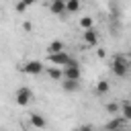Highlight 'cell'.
Returning <instances> with one entry per match:
<instances>
[{"mask_svg":"<svg viewBox=\"0 0 131 131\" xmlns=\"http://www.w3.org/2000/svg\"><path fill=\"white\" fill-rule=\"evenodd\" d=\"M125 123H127V121H125L123 117L119 119V117H115V115H113V119H111V121H108V123L104 125V129H106V131H115V129H123V125H125Z\"/></svg>","mask_w":131,"mask_h":131,"instance_id":"9c48e42d","label":"cell"},{"mask_svg":"<svg viewBox=\"0 0 131 131\" xmlns=\"http://www.w3.org/2000/svg\"><path fill=\"white\" fill-rule=\"evenodd\" d=\"M66 49V45H63V41H59V39H55V41H51L49 45H47V53H57V51H63Z\"/></svg>","mask_w":131,"mask_h":131,"instance_id":"8fae6325","label":"cell"},{"mask_svg":"<svg viewBox=\"0 0 131 131\" xmlns=\"http://www.w3.org/2000/svg\"><path fill=\"white\" fill-rule=\"evenodd\" d=\"M80 27H82V29H90V27H92V18H90V16H82V18H80Z\"/></svg>","mask_w":131,"mask_h":131,"instance_id":"2e32d148","label":"cell"},{"mask_svg":"<svg viewBox=\"0 0 131 131\" xmlns=\"http://www.w3.org/2000/svg\"><path fill=\"white\" fill-rule=\"evenodd\" d=\"M47 74H49V78H53V80H61V70H57V68H49Z\"/></svg>","mask_w":131,"mask_h":131,"instance_id":"9a60e30c","label":"cell"},{"mask_svg":"<svg viewBox=\"0 0 131 131\" xmlns=\"http://www.w3.org/2000/svg\"><path fill=\"white\" fill-rule=\"evenodd\" d=\"M106 111H108L111 115H117V113H119V104H117V102H108V104H106Z\"/></svg>","mask_w":131,"mask_h":131,"instance_id":"e0dca14e","label":"cell"},{"mask_svg":"<svg viewBox=\"0 0 131 131\" xmlns=\"http://www.w3.org/2000/svg\"><path fill=\"white\" fill-rule=\"evenodd\" d=\"M47 59L51 63H57V66H68V61L72 59V55L63 49V51H57V53H47Z\"/></svg>","mask_w":131,"mask_h":131,"instance_id":"3957f363","label":"cell"},{"mask_svg":"<svg viewBox=\"0 0 131 131\" xmlns=\"http://www.w3.org/2000/svg\"><path fill=\"white\" fill-rule=\"evenodd\" d=\"M61 78H66V80H80L82 78L80 66H68V68H63L61 70Z\"/></svg>","mask_w":131,"mask_h":131,"instance_id":"5b68a950","label":"cell"},{"mask_svg":"<svg viewBox=\"0 0 131 131\" xmlns=\"http://www.w3.org/2000/svg\"><path fill=\"white\" fill-rule=\"evenodd\" d=\"M121 117L125 121H131V104H129V100H123V104H121Z\"/></svg>","mask_w":131,"mask_h":131,"instance_id":"7c38bea8","label":"cell"},{"mask_svg":"<svg viewBox=\"0 0 131 131\" xmlns=\"http://www.w3.org/2000/svg\"><path fill=\"white\" fill-rule=\"evenodd\" d=\"M76 131H94V129H92L90 125H80V127H78Z\"/></svg>","mask_w":131,"mask_h":131,"instance_id":"d6986e66","label":"cell"},{"mask_svg":"<svg viewBox=\"0 0 131 131\" xmlns=\"http://www.w3.org/2000/svg\"><path fill=\"white\" fill-rule=\"evenodd\" d=\"M84 41H86V45H98V33L92 27L84 29Z\"/></svg>","mask_w":131,"mask_h":131,"instance_id":"ba28073f","label":"cell"},{"mask_svg":"<svg viewBox=\"0 0 131 131\" xmlns=\"http://www.w3.org/2000/svg\"><path fill=\"white\" fill-rule=\"evenodd\" d=\"M108 88H111V84H108V80H100V82L96 84V88H94V92H96V94H106V92H108Z\"/></svg>","mask_w":131,"mask_h":131,"instance_id":"4fadbf2b","label":"cell"},{"mask_svg":"<svg viewBox=\"0 0 131 131\" xmlns=\"http://www.w3.org/2000/svg\"><path fill=\"white\" fill-rule=\"evenodd\" d=\"M63 82H61V90L63 92H78L80 90V80H66V78H61Z\"/></svg>","mask_w":131,"mask_h":131,"instance_id":"8992f818","label":"cell"},{"mask_svg":"<svg viewBox=\"0 0 131 131\" xmlns=\"http://www.w3.org/2000/svg\"><path fill=\"white\" fill-rule=\"evenodd\" d=\"M49 10L53 14H66V0H51Z\"/></svg>","mask_w":131,"mask_h":131,"instance_id":"30bf717a","label":"cell"},{"mask_svg":"<svg viewBox=\"0 0 131 131\" xmlns=\"http://www.w3.org/2000/svg\"><path fill=\"white\" fill-rule=\"evenodd\" d=\"M29 121H31V125H33V127H37V129H45V127H47L45 117H43V115H39V113H31Z\"/></svg>","mask_w":131,"mask_h":131,"instance_id":"52a82bcc","label":"cell"},{"mask_svg":"<svg viewBox=\"0 0 131 131\" xmlns=\"http://www.w3.org/2000/svg\"><path fill=\"white\" fill-rule=\"evenodd\" d=\"M111 72L115 76H119V78H125L129 74V59H127V55L117 53L113 57V61H111Z\"/></svg>","mask_w":131,"mask_h":131,"instance_id":"6da1fadb","label":"cell"},{"mask_svg":"<svg viewBox=\"0 0 131 131\" xmlns=\"http://www.w3.org/2000/svg\"><path fill=\"white\" fill-rule=\"evenodd\" d=\"M80 10V0H66V12H78Z\"/></svg>","mask_w":131,"mask_h":131,"instance_id":"5bb4252c","label":"cell"},{"mask_svg":"<svg viewBox=\"0 0 131 131\" xmlns=\"http://www.w3.org/2000/svg\"><path fill=\"white\" fill-rule=\"evenodd\" d=\"M25 74H29V76H37V74H41L43 70H45V66L41 63V61H37V59H33V61H27V63H23V68H20Z\"/></svg>","mask_w":131,"mask_h":131,"instance_id":"277c9868","label":"cell"},{"mask_svg":"<svg viewBox=\"0 0 131 131\" xmlns=\"http://www.w3.org/2000/svg\"><path fill=\"white\" fill-rule=\"evenodd\" d=\"M14 10H16V12H25V10H27V6L18 0V2H16V6H14Z\"/></svg>","mask_w":131,"mask_h":131,"instance_id":"ac0fdd59","label":"cell"},{"mask_svg":"<svg viewBox=\"0 0 131 131\" xmlns=\"http://www.w3.org/2000/svg\"><path fill=\"white\" fill-rule=\"evenodd\" d=\"M20 2H23V4H25V6H27V8H29V6H33V4H35V0H20Z\"/></svg>","mask_w":131,"mask_h":131,"instance_id":"ffe728a7","label":"cell"},{"mask_svg":"<svg viewBox=\"0 0 131 131\" xmlns=\"http://www.w3.org/2000/svg\"><path fill=\"white\" fill-rule=\"evenodd\" d=\"M33 98H35V94H33V90H31L29 86H20V88L14 92V102H16L18 106H27Z\"/></svg>","mask_w":131,"mask_h":131,"instance_id":"7a4b0ae2","label":"cell"},{"mask_svg":"<svg viewBox=\"0 0 131 131\" xmlns=\"http://www.w3.org/2000/svg\"><path fill=\"white\" fill-rule=\"evenodd\" d=\"M115 131H125V129H115Z\"/></svg>","mask_w":131,"mask_h":131,"instance_id":"44dd1931","label":"cell"}]
</instances>
